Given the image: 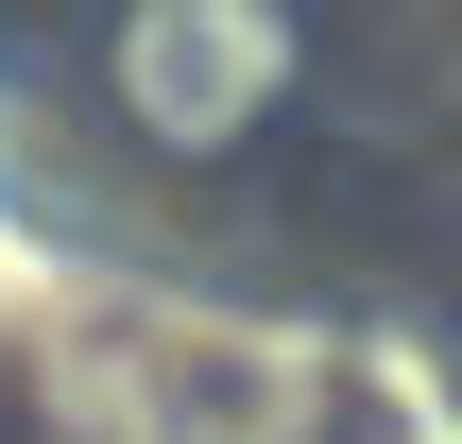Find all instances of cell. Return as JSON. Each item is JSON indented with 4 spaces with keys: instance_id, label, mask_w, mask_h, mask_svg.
<instances>
[{
    "instance_id": "6da1fadb",
    "label": "cell",
    "mask_w": 462,
    "mask_h": 444,
    "mask_svg": "<svg viewBox=\"0 0 462 444\" xmlns=\"http://www.w3.org/2000/svg\"><path fill=\"white\" fill-rule=\"evenodd\" d=\"M103 68H120V120H137V137L223 154V137H257V120L291 103L309 34H291L274 0H137V17L103 34Z\"/></svg>"
}]
</instances>
